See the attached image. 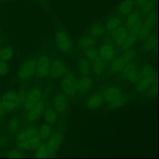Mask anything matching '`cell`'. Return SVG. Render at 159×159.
Masks as SVG:
<instances>
[{"mask_svg":"<svg viewBox=\"0 0 159 159\" xmlns=\"http://www.w3.org/2000/svg\"><path fill=\"white\" fill-rule=\"evenodd\" d=\"M147 0H133L135 6L137 7H141Z\"/></svg>","mask_w":159,"mask_h":159,"instance_id":"f6af8a7d","label":"cell"},{"mask_svg":"<svg viewBox=\"0 0 159 159\" xmlns=\"http://www.w3.org/2000/svg\"><path fill=\"white\" fill-rule=\"evenodd\" d=\"M45 110V102L43 100H39L30 109L26 111L25 119L28 123H34L42 115Z\"/></svg>","mask_w":159,"mask_h":159,"instance_id":"30bf717a","label":"cell"},{"mask_svg":"<svg viewBox=\"0 0 159 159\" xmlns=\"http://www.w3.org/2000/svg\"><path fill=\"white\" fill-rule=\"evenodd\" d=\"M38 2L41 4V5H43V6H45L48 4V0H38Z\"/></svg>","mask_w":159,"mask_h":159,"instance_id":"7dc6e473","label":"cell"},{"mask_svg":"<svg viewBox=\"0 0 159 159\" xmlns=\"http://www.w3.org/2000/svg\"><path fill=\"white\" fill-rule=\"evenodd\" d=\"M14 55V48L12 45H8L0 50V60L8 61L12 59Z\"/></svg>","mask_w":159,"mask_h":159,"instance_id":"f546056e","label":"cell"},{"mask_svg":"<svg viewBox=\"0 0 159 159\" xmlns=\"http://www.w3.org/2000/svg\"><path fill=\"white\" fill-rule=\"evenodd\" d=\"M96 43L95 38L91 37V35H84L81 37L78 41V47L81 49H87L89 47H93Z\"/></svg>","mask_w":159,"mask_h":159,"instance_id":"4316f807","label":"cell"},{"mask_svg":"<svg viewBox=\"0 0 159 159\" xmlns=\"http://www.w3.org/2000/svg\"><path fill=\"white\" fill-rule=\"evenodd\" d=\"M103 103L102 94L96 91L91 94L86 100V107L88 110H96L99 108Z\"/></svg>","mask_w":159,"mask_h":159,"instance_id":"2e32d148","label":"cell"},{"mask_svg":"<svg viewBox=\"0 0 159 159\" xmlns=\"http://www.w3.org/2000/svg\"><path fill=\"white\" fill-rule=\"evenodd\" d=\"M6 140L3 137H0V149L2 147V146L5 144Z\"/></svg>","mask_w":159,"mask_h":159,"instance_id":"bcb514c9","label":"cell"},{"mask_svg":"<svg viewBox=\"0 0 159 159\" xmlns=\"http://www.w3.org/2000/svg\"><path fill=\"white\" fill-rule=\"evenodd\" d=\"M105 31V24L101 21H96L89 27V35L96 39L102 36Z\"/></svg>","mask_w":159,"mask_h":159,"instance_id":"603a6c76","label":"cell"},{"mask_svg":"<svg viewBox=\"0 0 159 159\" xmlns=\"http://www.w3.org/2000/svg\"><path fill=\"white\" fill-rule=\"evenodd\" d=\"M145 96L147 99H151L154 98L157 93V83H154L152 84L146 91Z\"/></svg>","mask_w":159,"mask_h":159,"instance_id":"ab89813d","label":"cell"},{"mask_svg":"<svg viewBox=\"0 0 159 159\" xmlns=\"http://www.w3.org/2000/svg\"><path fill=\"white\" fill-rule=\"evenodd\" d=\"M6 157L9 158H22L25 155L23 151L17 147L9 150L6 153Z\"/></svg>","mask_w":159,"mask_h":159,"instance_id":"d590c367","label":"cell"},{"mask_svg":"<svg viewBox=\"0 0 159 159\" xmlns=\"http://www.w3.org/2000/svg\"><path fill=\"white\" fill-rule=\"evenodd\" d=\"M122 20L121 17L116 14L111 16L105 24V29L107 32L112 33L120 25H121Z\"/></svg>","mask_w":159,"mask_h":159,"instance_id":"cb8c5ba5","label":"cell"},{"mask_svg":"<svg viewBox=\"0 0 159 159\" xmlns=\"http://www.w3.org/2000/svg\"><path fill=\"white\" fill-rule=\"evenodd\" d=\"M103 101L110 109H117L124 105L127 98L122 89L116 85L106 87L101 93Z\"/></svg>","mask_w":159,"mask_h":159,"instance_id":"6da1fadb","label":"cell"},{"mask_svg":"<svg viewBox=\"0 0 159 159\" xmlns=\"http://www.w3.org/2000/svg\"><path fill=\"white\" fill-rule=\"evenodd\" d=\"M55 41L58 49L65 53H70L72 50V42L68 35L61 29L56 31Z\"/></svg>","mask_w":159,"mask_h":159,"instance_id":"52a82bcc","label":"cell"},{"mask_svg":"<svg viewBox=\"0 0 159 159\" xmlns=\"http://www.w3.org/2000/svg\"><path fill=\"white\" fill-rule=\"evenodd\" d=\"M0 50H1V48H0Z\"/></svg>","mask_w":159,"mask_h":159,"instance_id":"f907efd6","label":"cell"},{"mask_svg":"<svg viewBox=\"0 0 159 159\" xmlns=\"http://www.w3.org/2000/svg\"><path fill=\"white\" fill-rule=\"evenodd\" d=\"M98 56L99 55H98V52L97 50L93 47H91L86 49L84 57L91 62L93 61L94 60H95Z\"/></svg>","mask_w":159,"mask_h":159,"instance_id":"8d00e7d4","label":"cell"},{"mask_svg":"<svg viewBox=\"0 0 159 159\" xmlns=\"http://www.w3.org/2000/svg\"><path fill=\"white\" fill-rule=\"evenodd\" d=\"M42 96V91L40 86H34L28 92L22 103L24 109L27 111L30 109L35 104L41 99Z\"/></svg>","mask_w":159,"mask_h":159,"instance_id":"9c48e42d","label":"cell"},{"mask_svg":"<svg viewBox=\"0 0 159 159\" xmlns=\"http://www.w3.org/2000/svg\"><path fill=\"white\" fill-rule=\"evenodd\" d=\"M52 133V128L51 125L45 123L41 125L39 130V134L42 139H47Z\"/></svg>","mask_w":159,"mask_h":159,"instance_id":"1f68e13d","label":"cell"},{"mask_svg":"<svg viewBox=\"0 0 159 159\" xmlns=\"http://www.w3.org/2000/svg\"><path fill=\"white\" fill-rule=\"evenodd\" d=\"M35 156L37 158H47L48 157V151L46 143H40L35 148Z\"/></svg>","mask_w":159,"mask_h":159,"instance_id":"e575fe53","label":"cell"},{"mask_svg":"<svg viewBox=\"0 0 159 159\" xmlns=\"http://www.w3.org/2000/svg\"><path fill=\"white\" fill-rule=\"evenodd\" d=\"M143 24V20L142 18L139 17V19L137 20V21L132 25V27L129 30V34L137 35L138 34L139 32L141 29L142 25Z\"/></svg>","mask_w":159,"mask_h":159,"instance_id":"f35d334b","label":"cell"},{"mask_svg":"<svg viewBox=\"0 0 159 159\" xmlns=\"http://www.w3.org/2000/svg\"><path fill=\"white\" fill-rule=\"evenodd\" d=\"M125 62L122 56L116 57L112 61L111 65V72L112 73H117L120 72L125 65Z\"/></svg>","mask_w":159,"mask_h":159,"instance_id":"83f0119b","label":"cell"},{"mask_svg":"<svg viewBox=\"0 0 159 159\" xmlns=\"http://www.w3.org/2000/svg\"><path fill=\"white\" fill-rule=\"evenodd\" d=\"M50 61L47 55H41L36 61L35 75L38 79L46 77L49 73Z\"/></svg>","mask_w":159,"mask_h":159,"instance_id":"7c38bea8","label":"cell"},{"mask_svg":"<svg viewBox=\"0 0 159 159\" xmlns=\"http://www.w3.org/2000/svg\"><path fill=\"white\" fill-rule=\"evenodd\" d=\"M2 34H1V32H0V45H1V43H2Z\"/></svg>","mask_w":159,"mask_h":159,"instance_id":"c3c4849f","label":"cell"},{"mask_svg":"<svg viewBox=\"0 0 159 159\" xmlns=\"http://www.w3.org/2000/svg\"><path fill=\"white\" fill-rule=\"evenodd\" d=\"M1 101L6 112L14 111L20 104L17 94L13 89L7 91L1 98Z\"/></svg>","mask_w":159,"mask_h":159,"instance_id":"ba28073f","label":"cell"},{"mask_svg":"<svg viewBox=\"0 0 159 159\" xmlns=\"http://www.w3.org/2000/svg\"><path fill=\"white\" fill-rule=\"evenodd\" d=\"M142 50L146 52H149L153 50L157 44V35L154 34H150L144 40H143Z\"/></svg>","mask_w":159,"mask_h":159,"instance_id":"d4e9b609","label":"cell"},{"mask_svg":"<svg viewBox=\"0 0 159 159\" xmlns=\"http://www.w3.org/2000/svg\"><path fill=\"white\" fill-rule=\"evenodd\" d=\"M91 62V70H92L93 75L96 76H101L105 71L106 61L98 56Z\"/></svg>","mask_w":159,"mask_h":159,"instance_id":"44dd1931","label":"cell"},{"mask_svg":"<svg viewBox=\"0 0 159 159\" xmlns=\"http://www.w3.org/2000/svg\"><path fill=\"white\" fill-rule=\"evenodd\" d=\"M6 113V111L4 109V107L1 101V98H0V122L3 120V119H4Z\"/></svg>","mask_w":159,"mask_h":159,"instance_id":"ee69618b","label":"cell"},{"mask_svg":"<svg viewBox=\"0 0 159 159\" xmlns=\"http://www.w3.org/2000/svg\"><path fill=\"white\" fill-rule=\"evenodd\" d=\"M66 71V66L65 63L60 59H57L50 63L49 69V76L52 79H57L62 77Z\"/></svg>","mask_w":159,"mask_h":159,"instance_id":"5bb4252c","label":"cell"},{"mask_svg":"<svg viewBox=\"0 0 159 159\" xmlns=\"http://www.w3.org/2000/svg\"><path fill=\"white\" fill-rule=\"evenodd\" d=\"M134 7L133 0H124L116 7V14L120 17H126L134 9Z\"/></svg>","mask_w":159,"mask_h":159,"instance_id":"d6986e66","label":"cell"},{"mask_svg":"<svg viewBox=\"0 0 159 159\" xmlns=\"http://www.w3.org/2000/svg\"><path fill=\"white\" fill-rule=\"evenodd\" d=\"M37 132H39V130L37 127L34 124L29 125L21 129L16 137V144L17 147L22 150H32V148L29 141L30 138Z\"/></svg>","mask_w":159,"mask_h":159,"instance_id":"3957f363","label":"cell"},{"mask_svg":"<svg viewBox=\"0 0 159 159\" xmlns=\"http://www.w3.org/2000/svg\"><path fill=\"white\" fill-rule=\"evenodd\" d=\"M112 33L116 44L121 46L129 34V30L125 25H120Z\"/></svg>","mask_w":159,"mask_h":159,"instance_id":"ffe728a7","label":"cell"},{"mask_svg":"<svg viewBox=\"0 0 159 159\" xmlns=\"http://www.w3.org/2000/svg\"><path fill=\"white\" fill-rule=\"evenodd\" d=\"M68 105V97L63 93L57 94L53 100V106L58 114H63L66 109Z\"/></svg>","mask_w":159,"mask_h":159,"instance_id":"e0dca14e","label":"cell"},{"mask_svg":"<svg viewBox=\"0 0 159 159\" xmlns=\"http://www.w3.org/2000/svg\"><path fill=\"white\" fill-rule=\"evenodd\" d=\"M44 120L46 123L50 125H53L58 120V113L54 109L48 107L44 110Z\"/></svg>","mask_w":159,"mask_h":159,"instance_id":"484cf974","label":"cell"},{"mask_svg":"<svg viewBox=\"0 0 159 159\" xmlns=\"http://www.w3.org/2000/svg\"><path fill=\"white\" fill-rule=\"evenodd\" d=\"M8 0H0V3H3V2H5L6 1H7Z\"/></svg>","mask_w":159,"mask_h":159,"instance_id":"681fc988","label":"cell"},{"mask_svg":"<svg viewBox=\"0 0 159 159\" xmlns=\"http://www.w3.org/2000/svg\"><path fill=\"white\" fill-rule=\"evenodd\" d=\"M93 84V80L90 76L88 75L81 76L78 80V93L82 96L87 94L91 90Z\"/></svg>","mask_w":159,"mask_h":159,"instance_id":"ac0fdd59","label":"cell"},{"mask_svg":"<svg viewBox=\"0 0 159 159\" xmlns=\"http://www.w3.org/2000/svg\"><path fill=\"white\" fill-rule=\"evenodd\" d=\"M120 72L125 80L131 83L135 84L139 76V70L135 61H132L126 63Z\"/></svg>","mask_w":159,"mask_h":159,"instance_id":"4fadbf2b","label":"cell"},{"mask_svg":"<svg viewBox=\"0 0 159 159\" xmlns=\"http://www.w3.org/2000/svg\"><path fill=\"white\" fill-rule=\"evenodd\" d=\"M60 83V87L63 93L68 98H73L78 93V80L73 73L66 70Z\"/></svg>","mask_w":159,"mask_h":159,"instance_id":"277c9868","label":"cell"},{"mask_svg":"<svg viewBox=\"0 0 159 159\" xmlns=\"http://www.w3.org/2000/svg\"><path fill=\"white\" fill-rule=\"evenodd\" d=\"M126 19L125 21V26L129 30L132 25L137 21L140 17V13L137 10H133L127 16H126Z\"/></svg>","mask_w":159,"mask_h":159,"instance_id":"4dcf8cb0","label":"cell"},{"mask_svg":"<svg viewBox=\"0 0 159 159\" xmlns=\"http://www.w3.org/2000/svg\"><path fill=\"white\" fill-rule=\"evenodd\" d=\"M63 140V133L60 131H56L52 133L50 136L47 139L45 143L48 151V157H51L59 149Z\"/></svg>","mask_w":159,"mask_h":159,"instance_id":"8fae6325","label":"cell"},{"mask_svg":"<svg viewBox=\"0 0 159 159\" xmlns=\"http://www.w3.org/2000/svg\"><path fill=\"white\" fill-rule=\"evenodd\" d=\"M91 63L85 57L81 58L78 64V71L81 76L87 75L91 71Z\"/></svg>","mask_w":159,"mask_h":159,"instance_id":"f1b7e54d","label":"cell"},{"mask_svg":"<svg viewBox=\"0 0 159 159\" xmlns=\"http://www.w3.org/2000/svg\"><path fill=\"white\" fill-rule=\"evenodd\" d=\"M137 40V35L129 34H128L127 37H126L125 40H124V43H122V49L125 51L126 50L130 49L132 48V47L135 43V42Z\"/></svg>","mask_w":159,"mask_h":159,"instance_id":"d6a6232c","label":"cell"},{"mask_svg":"<svg viewBox=\"0 0 159 159\" xmlns=\"http://www.w3.org/2000/svg\"><path fill=\"white\" fill-rule=\"evenodd\" d=\"M99 57L105 61L112 60L116 55V50L114 46L109 42L102 43L98 50Z\"/></svg>","mask_w":159,"mask_h":159,"instance_id":"9a60e30c","label":"cell"},{"mask_svg":"<svg viewBox=\"0 0 159 159\" xmlns=\"http://www.w3.org/2000/svg\"><path fill=\"white\" fill-rule=\"evenodd\" d=\"M157 80V74L153 66L149 64L144 65L139 71V76L135 83V91L138 93L145 91Z\"/></svg>","mask_w":159,"mask_h":159,"instance_id":"7a4b0ae2","label":"cell"},{"mask_svg":"<svg viewBox=\"0 0 159 159\" xmlns=\"http://www.w3.org/2000/svg\"><path fill=\"white\" fill-rule=\"evenodd\" d=\"M22 122L20 119L14 116L11 117L7 124V132L11 135H15L22 129Z\"/></svg>","mask_w":159,"mask_h":159,"instance_id":"7402d4cb","label":"cell"},{"mask_svg":"<svg viewBox=\"0 0 159 159\" xmlns=\"http://www.w3.org/2000/svg\"><path fill=\"white\" fill-rule=\"evenodd\" d=\"M122 57L124 60L125 63H127L134 60L136 57V53L134 50H132L131 48H130L125 50Z\"/></svg>","mask_w":159,"mask_h":159,"instance_id":"74e56055","label":"cell"},{"mask_svg":"<svg viewBox=\"0 0 159 159\" xmlns=\"http://www.w3.org/2000/svg\"><path fill=\"white\" fill-rule=\"evenodd\" d=\"M155 0H147L140 8L142 13L144 15H147L152 11H155Z\"/></svg>","mask_w":159,"mask_h":159,"instance_id":"836d02e7","label":"cell"},{"mask_svg":"<svg viewBox=\"0 0 159 159\" xmlns=\"http://www.w3.org/2000/svg\"><path fill=\"white\" fill-rule=\"evenodd\" d=\"M42 140V139L39 134V132H37V134H35V135H34L30 139V144L31 145V147L32 148V150L35 149V148L40 143Z\"/></svg>","mask_w":159,"mask_h":159,"instance_id":"60d3db41","label":"cell"},{"mask_svg":"<svg viewBox=\"0 0 159 159\" xmlns=\"http://www.w3.org/2000/svg\"><path fill=\"white\" fill-rule=\"evenodd\" d=\"M37 60L30 57L24 61L17 72V78L22 83H26L30 80L35 73Z\"/></svg>","mask_w":159,"mask_h":159,"instance_id":"5b68a950","label":"cell"},{"mask_svg":"<svg viewBox=\"0 0 159 159\" xmlns=\"http://www.w3.org/2000/svg\"><path fill=\"white\" fill-rule=\"evenodd\" d=\"M157 21V14L155 11L146 15L145 20H143V25L137 34V39L140 41L144 40L150 34L154 27Z\"/></svg>","mask_w":159,"mask_h":159,"instance_id":"8992f818","label":"cell"},{"mask_svg":"<svg viewBox=\"0 0 159 159\" xmlns=\"http://www.w3.org/2000/svg\"><path fill=\"white\" fill-rule=\"evenodd\" d=\"M17 96L20 102V104H22L24 102L26 94H27V92L25 91V90L24 89H19V91L17 93Z\"/></svg>","mask_w":159,"mask_h":159,"instance_id":"7bdbcfd3","label":"cell"},{"mask_svg":"<svg viewBox=\"0 0 159 159\" xmlns=\"http://www.w3.org/2000/svg\"><path fill=\"white\" fill-rule=\"evenodd\" d=\"M9 71V66L7 61L0 60V76L6 75Z\"/></svg>","mask_w":159,"mask_h":159,"instance_id":"b9f144b4","label":"cell"}]
</instances>
